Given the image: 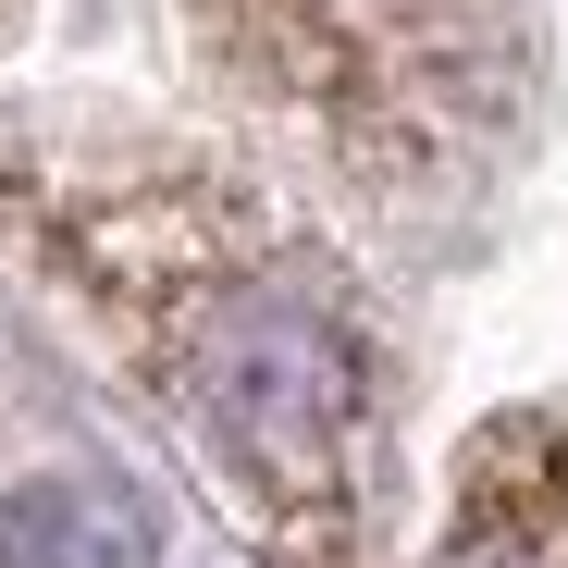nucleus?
Instances as JSON below:
<instances>
[{"label":"nucleus","mask_w":568,"mask_h":568,"mask_svg":"<svg viewBox=\"0 0 568 568\" xmlns=\"http://www.w3.org/2000/svg\"><path fill=\"white\" fill-rule=\"evenodd\" d=\"M136 556H149L136 507L100 495V483H74V469L0 495V568H136Z\"/></svg>","instance_id":"f03ea898"},{"label":"nucleus","mask_w":568,"mask_h":568,"mask_svg":"<svg viewBox=\"0 0 568 568\" xmlns=\"http://www.w3.org/2000/svg\"><path fill=\"white\" fill-rule=\"evenodd\" d=\"M149 297H161L185 408L211 420V445L260 495L334 507L346 495V445H358V358H346V334L310 297H284L260 272H211V260H173Z\"/></svg>","instance_id":"f257e3e1"}]
</instances>
